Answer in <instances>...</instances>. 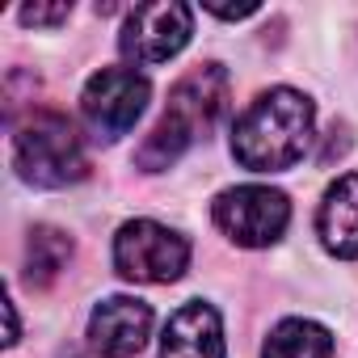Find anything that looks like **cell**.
<instances>
[{
	"label": "cell",
	"instance_id": "6da1fadb",
	"mask_svg": "<svg viewBox=\"0 0 358 358\" xmlns=\"http://www.w3.org/2000/svg\"><path fill=\"white\" fill-rule=\"evenodd\" d=\"M224 110H228V72L220 64H199L194 72H186L173 85L169 110L160 114L152 135L139 143L135 164L148 173L177 164L194 139H207V131H215Z\"/></svg>",
	"mask_w": 358,
	"mask_h": 358
},
{
	"label": "cell",
	"instance_id": "7a4b0ae2",
	"mask_svg": "<svg viewBox=\"0 0 358 358\" xmlns=\"http://www.w3.org/2000/svg\"><path fill=\"white\" fill-rule=\"evenodd\" d=\"M312 139V101L295 89L262 93L232 127V156L253 173L291 169Z\"/></svg>",
	"mask_w": 358,
	"mask_h": 358
},
{
	"label": "cell",
	"instance_id": "3957f363",
	"mask_svg": "<svg viewBox=\"0 0 358 358\" xmlns=\"http://www.w3.org/2000/svg\"><path fill=\"white\" fill-rule=\"evenodd\" d=\"M13 164H17V173L30 186H47V190L72 186V182H80V177L89 173L85 143H80L72 118L59 114V110H34L17 127V135H13Z\"/></svg>",
	"mask_w": 358,
	"mask_h": 358
},
{
	"label": "cell",
	"instance_id": "277c9868",
	"mask_svg": "<svg viewBox=\"0 0 358 358\" xmlns=\"http://www.w3.org/2000/svg\"><path fill=\"white\" fill-rule=\"evenodd\" d=\"M114 266L131 282H173L190 266V241L152 220H131L114 236Z\"/></svg>",
	"mask_w": 358,
	"mask_h": 358
},
{
	"label": "cell",
	"instance_id": "5b68a950",
	"mask_svg": "<svg viewBox=\"0 0 358 358\" xmlns=\"http://www.w3.org/2000/svg\"><path fill=\"white\" fill-rule=\"evenodd\" d=\"M291 203L282 190L270 186H236L215 199V224L241 249H266L287 232Z\"/></svg>",
	"mask_w": 358,
	"mask_h": 358
},
{
	"label": "cell",
	"instance_id": "8992f818",
	"mask_svg": "<svg viewBox=\"0 0 358 358\" xmlns=\"http://www.w3.org/2000/svg\"><path fill=\"white\" fill-rule=\"evenodd\" d=\"M148 97H152V85L135 68H101L80 93V110L97 135L118 139L139 122Z\"/></svg>",
	"mask_w": 358,
	"mask_h": 358
},
{
	"label": "cell",
	"instance_id": "52a82bcc",
	"mask_svg": "<svg viewBox=\"0 0 358 358\" xmlns=\"http://www.w3.org/2000/svg\"><path fill=\"white\" fill-rule=\"evenodd\" d=\"M194 34V13L177 0H156V5H139L127 26H122V55L131 64H164L182 51Z\"/></svg>",
	"mask_w": 358,
	"mask_h": 358
},
{
	"label": "cell",
	"instance_id": "ba28073f",
	"mask_svg": "<svg viewBox=\"0 0 358 358\" xmlns=\"http://www.w3.org/2000/svg\"><path fill=\"white\" fill-rule=\"evenodd\" d=\"M152 333V308L131 295H110L89 316V345L97 358H135Z\"/></svg>",
	"mask_w": 358,
	"mask_h": 358
},
{
	"label": "cell",
	"instance_id": "9c48e42d",
	"mask_svg": "<svg viewBox=\"0 0 358 358\" xmlns=\"http://www.w3.org/2000/svg\"><path fill=\"white\" fill-rule=\"evenodd\" d=\"M160 358H224L220 312L203 299L182 303L160 333Z\"/></svg>",
	"mask_w": 358,
	"mask_h": 358
},
{
	"label": "cell",
	"instance_id": "30bf717a",
	"mask_svg": "<svg viewBox=\"0 0 358 358\" xmlns=\"http://www.w3.org/2000/svg\"><path fill=\"white\" fill-rule=\"evenodd\" d=\"M316 228H320V241L333 257L358 262V173L329 186L320 215H316Z\"/></svg>",
	"mask_w": 358,
	"mask_h": 358
},
{
	"label": "cell",
	"instance_id": "8fae6325",
	"mask_svg": "<svg viewBox=\"0 0 358 358\" xmlns=\"http://www.w3.org/2000/svg\"><path fill=\"white\" fill-rule=\"evenodd\" d=\"M262 358H333V333L316 320H282L270 329Z\"/></svg>",
	"mask_w": 358,
	"mask_h": 358
},
{
	"label": "cell",
	"instance_id": "7c38bea8",
	"mask_svg": "<svg viewBox=\"0 0 358 358\" xmlns=\"http://www.w3.org/2000/svg\"><path fill=\"white\" fill-rule=\"evenodd\" d=\"M68 257H72V236L68 232L47 228V224L30 228V241H26V282L30 287H51L64 274Z\"/></svg>",
	"mask_w": 358,
	"mask_h": 358
},
{
	"label": "cell",
	"instance_id": "4fadbf2b",
	"mask_svg": "<svg viewBox=\"0 0 358 358\" xmlns=\"http://www.w3.org/2000/svg\"><path fill=\"white\" fill-rule=\"evenodd\" d=\"M17 17H22V26H59L72 17V5H26Z\"/></svg>",
	"mask_w": 358,
	"mask_h": 358
}]
</instances>
